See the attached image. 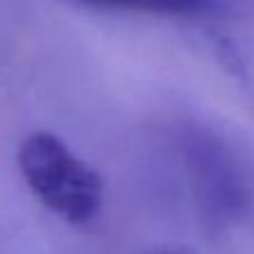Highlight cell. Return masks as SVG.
Masks as SVG:
<instances>
[{"label": "cell", "mask_w": 254, "mask_h": 254, "mask_svg": "<svg viewBox=\"0 0 254 254\" xmlns=\"http://www.w3.org/2000/svg\"><path fill=\"white\" fill-rule=\"evenodd\" d=\"M16 160L32 196L61 221L86 225L99 216L104 180L57 133H29L20 142Z\"/></svg>", "instance_id": "obj_1"}, {"label": "cell", "mask_w": 254, "mask_h": 254, "mask_svg": "<svg viewBox=\"0 0 254 254\" xmlns=\"http://www.w3.org/2000/svg\"><path fill=\"white\" fill-rule=\"evenodd\" d=\"M149 254H198V252L183 243H167V245H160V248L151 250Z\"/></svg>", "instance_id": "obj_4"}, {"label": "cell", "mask_w": 254, "mask_h": 254, "mask_svg": "<svg viewBox=\"0 0 254 254\" xmlns=\"http://www.w3.org/2000/svg\"><path fill=\"white\" fill-rule=\"evenodd\" d=\"M189 176L200 209L214 223L234 221L250 202V183L239 160L214 135L193 133L185 142Z\"/></svg>", "instance_id": "obj_2"}, {"label": "cell", "mask_w": 254, "mask_h": 254, "mask_svg": "<svg viewBox=\"0 0 254 254\" xmlns=\"http://www.w3.org/2000/svg\"><path fill=\"white\" fill-rule=\"evenodd\" d=\"M88 9L115 11V14H142L160 18H196L211 14L223 0H72Z\"/></svg>", "instance_id": "obj_3"}]
</instances>
